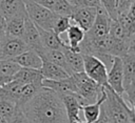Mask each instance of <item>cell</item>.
I'll list each match as a JSON object with an SVG mask.
<instances>
[{"label":"cell","mask_w":135,"mask_h":123,"mask_svg":"<svg viewBox=\"0 0 135 123\" xmlns=\"http://www.w3.org/2000/svg\"><path fill=\"white\" fill-rule=\"evenodd\" d=\"M20 108L30 123H69L60 96L43 86Z\"/></svg>","instance_id":"obj_1"},{"label":"cell","mask_w":135,"mask_h":123,"mask_svg":"<svg viewBox=\"0 0 135 123\" xmlns=\"http://www.w3.org/2000/svg\"><path fill=\"white\" fill-rule=\"evenodd\" d=\"M105 88L107 98L102 102V107L114 123H134V107H131L123 98L112 90Z\"/></svg>","instance_id":"obj_2"},{"label":"cell","mask_w":135,"mask_h":123,"mask_svg":"<svg viewBox=\"0 0 135 123\" xmlns=\"http://www.w3.org/2000/svg\"><path fill=\"white\" fill-rule=\"evenodd\" d=\"M70 76L75 85L76 94L84 101L85 104L96 102L97 99L101 96L104 87L86 76L84 71L73 73Z\"/></svg>","instance_id":"obj_3"},{"label":"cell","mask_w":135,"mask_h":123,"mask_svg":"<svg viewBox=\"0 0 135 123\" xmlns=\"http://www.w3.org/2000/svg\"><path fill=\"white\" fill-rule=\"evenodd\" d=\"M122 61V86L123 100L134 107L135 98V48H131L124 56L121 57Z\"/></svg>","instance_id":"obj_4"},{"label":"cell","mask_w":135,"mask_h":123,"mask_svg":"<svg viewBox=\"0 0 135 123\" xmlns=\"http://www.w3.org/2000/svg\"><path fill=\"white\" fill-rule=\"evenodd\" d=\"M24 7L27 17L34 22V24L42 29L53 30L54 24L59 15L55 12L34 2L33 0H25Z\"/></svg>","instance_id":"obj_5"},{"label":"cell","mask_w":135,"mask_h":123,"mask_svg":"<svg viewBox=\"0 0 135 123\" xmlns=\"http://www.w3.org/2000/svg\"><path fill=\"white\" fill-rule=\"evenodd\" d=\"M83 71L99 85L109 88L108 84V69L103 62L92 55H82Z\"/></svg>","instance_id":"obj_6"},{"label":"cell","mask_w":135,"mask_h":123,"mask_svg":"<svg viewBox=\"0 0 135 123\" xmlns=\"http://www.w3.org/2000/svg\"><path fill=\"white\" fill-rule=\"evenodd\" d=\"M110 22H111V18L107 14V12L102 7L97 8L95 20L92 26L89 28V30L85 32L84 37L91 40H96L105 37L109 34Z\"/></svg>","instance_id":"obj_7"},{"label":"cell","mask_w":135,"mask_h":123,"mask_svg":"<svg viewBox=\"0 0 135 123\" xmlns=\"http://www.w3.org/2000/svg\"><path fill=\"white\" fill-rule=\"evenodd\" d=\"M0 48L2 59H13L24 50L28 49L22 38L5 35L0 39Z\"/></svg>","instance_id":"obj_8"},{"label":"cell","mask_w":135,"mask_h":123,"mask_svg":"<svg viewBox=\"0 0 135 123\" xmlns=\"http://www.w3.org/2000/svg\"><path fill=\"white\" fill-rule=\"evenodd\" d=\"M96 13H97V8L95 7L74 5L73 11L70 15V19L72 23L78 25L80 28L86 32L92 26L96 17Z\"/></svg>","instance_id":"obj_9"},{"label":"cell","mask_w":135,"mask_h":123,"mask_svg":"<svg viewBox=\"0 0 135 123\" xmlns=\"http://www.w3.org/2000/svg\"><path fill=\"white\" fill-rule=\"evenodd\" d=\"M59 96L62 100L69 123H74L76 121L81 120L79 117V112L82 106L85 104L84 101L76 93L64 94V95H59Z\"/></svg>","instance_id":"obj_10"},{"label":"cell","mask_w":135,"mask_h":123,"mask_svg":"<svg viewBox=\"0 0 135 123\" xmlns=\"http://www.w3.org/2000/svg\"><path fill=\"white\" fill-rule=\"evenodd\" d=\"M108 84L116 94L123 95L122 86V61L120 57H114L110 68L108 69Z\"/></svg>","instance_id":"obj_11"},{"label":"cell","mask_w":135,"mask_h":123,"mask_svg":"<svg viewBox=\"0 0 135 123\" xmlns=\"http://www.w3.org/2000/svg\"><path fill=\"white\" fill-rule=\"evenodd\" d=\"M22 40L25 42L28 48L36 50L39 55L44 49L41 43L40 34L38 30V27L34 24V22L27 17L25 18V25H24V32L22 35Z\"/></svg>","instance_id":"obj_12"},{"label":"cell","mask_w":135,"mask_h":123,"mask_svg":"<svg viewBox=\"0 0 135 123\" xmlns=\"http://www.w3.org/2000/svg\"><path fill=\"white\" fill-rule=\"evenodd\" d=\"M12 60H14L20 67H27V68H36V69H40L41 65H42V58L41 56L34 49H26L23 53L19 54L18 56H16L15 58H13Z\"/></svg>","instance_id":"obj_13"},{"label":"cell","mask_w":135,"mask_h":123,"mask_svg":"<svg viewBox=\"0 0 135 123\" xmlns=\"http://www.w3.org/2000/svg\"><path fill=\"white\" fill-rule=\"evenodd\" d=\"M41 86L50 88L57 93L58 95H64V94H71L76 93L75 91V85L73 83V80L71 76L60 79V80H50V79H42Z\"/></svg>","instance_id":"obj_14"},{"label":"cell","mask_w":135,"mask_h":123,"mask_svg":"<svg viewBox=\"0 0 135 123\" xmlns=\"http://www.w3.org/2000/svg\"><path fill=\"white\" fill-rule=\"evenodd\" d=\"M13 79H15L23 84H34L37 86H41L43 77L40 73V69L20 67L17 70V73L13 76Z\"/></svg>","instance_id":"obj_15"},{"label":"cell","mask_w":135,"mask_h":123,"mask_svg":"<svg viewBox=\"0 0 135 123\" xmlns=\"http://www.w3.org/2000/svg\"><path fill=\"white\" fill-rule=\"evenodd\" d=\"M38 30L44 49H62L66 45L65 42L62 40V38L58 36L54 30L42 29L40 27H38Z\"/></svg>","instance_id":"obj_16"},{"label":"cell","mask_w":135,"mask_h":123,"mask_svg":"<svg viewBox=\"0 0 135 123\" xmlns=\"http://www.w3.org/2000/svg\"><path fill=\"white\" fill-rule=\"evenodd\" d=\"M120 25L122 26V29L124 32L126 37L131 40L135 41V15H134V4L128 9V12L117 16L116 18Z\"/></svg>","instance_id":"obj_17"},{"label":"cell","mask_w":135,"mask_h":123,"mask_svg":"<svg viewBox=\"0 0 135 123\" xmlns=\"http://www.w3.org/2000/svg\"><path fill=\"white\" fill-rule=\"evenodd\" d=\"M40 73L43 79H50V80H60L70 76V74L64 68L46 60H42Z\"/></svg>","instance_id":"obj_18"},{"label":"cell","mask_w":135,"mask_h":123,"mask_svg":"<svg viewBox=\"0 0 135 123\" xmlns=\"http://www.w3.org/2000/svg\"><path fill=\"white\" fill-rule=\"evenodd\" d=\"M107 98V91L105 88H103V91L101 94V96L97 99L96 102L94 103H89V104H84L81 108L82 112H83V117H84V121L86 123H94L100 114V106L102 104V102L105 100Z\"/></svg>","instance_id":"obj_19"},{"label":"cell","mask_w":135,"mask_h":123,"mask_svg":"<svg viewBox=\"0 0 135 123\" xmlns=\"http://www.w3.org/2000/svg\"><path fill=\"white\" fill-rule=\"evenodd\" d=\"M25 18H26V12L20 13L6 20V34L14 37L22 38L24 32V25H25Z\"/></svg>","instance_id":"obj_20"},{"label":"cell","mask_w":135,"mask_h":123,"mask_svg":"<svg viewBox=\"0 0 135 123\" xmlns=\"http://www.w3.org/2000/svg\"><path fill=\"white\" fill-rule=\"evenodd\" d=\"M61 50L64 54V57L66 59L68 65L72 74L83 71V58L81 53L70 48L68 45H65Z\"/></svg>","instance_id":"obj_21"},{"label":"cell","mask_w":135,"mask_h":123,"mask_svg":"<svg viewBox=\"0 0 135 123\" xmlns=\"http://www.w3.org/2000/svg\"><path fill=\"white\" fill-rule=\"evenodd\" d=\"M24 12L25 7L22 0H0V13L6 20Z\"/></svg>","instance_id":"obj_22"},{"label":"cell","mask_w":135,"mask_h":123,"mask_svg":"<svg viewBox=\"0 0 135 123\" xmlns=\"http://www.w3.org/2000/svg\"><path fill=\"white\" fill-rule=\"evenodd\" d=\"M64 34H65V36H66V39H62V40L65 42V44H66L70 48L79 52L78 45H79V43L82 41L85 32H84L82 28H80L78 25L72 23V24L69 26V28L66 29V32H65Z\"/></svg>","instance_id":"obj_23"},{"label":"cell","mask_w":135,"mask_h":123,"mask_svg":"<svg viewBox=\"0 0 135 123\" xmlns=\"http://www.w3.org/2000/svg\"><path fill=\"white\" fill-rule=\"evenodd\" d=\"M40 56H41L42 60H46L52 63H55V64L61 66L62 68H64L70 75L72 74L70 70V67L68 65L66 59L64 57V54L61 49H43L40 53Z\"/></svg>","instance_id":"obj_24"},{"label":"cell","mask_w":135,"mask_h":123,"mask_svg":"<svg viewBox=\"0 0 135 123\" xmlns=\"http://www.w3.org/2000/svg\"><path fill=\"white\" fill-rule=\"evenodd\" d=\"M18 107L19 106L17 105V103H15L13 101L0 99V112L5 118V120L7 121V123L12 120V118L16 114Z\"/></svg>","instance_id":"obj_25"},{"label":"cell","mask_w":135,"mask_h":123,"mask_svg":"<svg viewBox=\"0 0 135 123\" xmlns=\"http://www.w3.org/2000/svg\"><path fill=\"white\" fill-rule=\"evenodd\" d=\"M20 66L12 59H0V75L6 77H13Z\"/></svg>","instance_id":"obj_26"},{"label":"cell","mask_w":135,"mask_h":123,"mask_svg":"<svg viewBox=\"0 0 135 123\" xmlns=\"http://www.w3.org/2000/svg\"><path fill=\"white\" fill-rule=\"evenodd\" d=\"M41 86H37V85H34V84H24L23 85V88L21 90V94H20V97L18 99V102H17V105L19 107H21L23 104H25L28 100H31L34 95L37 93V90L40 88Z\"/></svg>","instance_id":"obj_27"},{"label":"cell","mask_w":135,"mask_h":123,"mask_svg":"<svg viewBox=\"0 0 135 123\" xmlns=\"http://www.w3.org/2000/svg\"><path fill=\"white\" fill-rule=\"evenodd\" d=\"M74 5L71 4L68 0H55L53 12H55L57 15L60 16H68L70 17Z\"/></svg>","instance_id":"obj_28"},{"label":"cell","mask_w":135,"mask_h":123,"mask_svg":"<svg viewBox=\"0 0 135 123\" xmlns=\"http://www.w3.org/2000/svg\"><path fill=\"white\" fill-rule=\"evenodd\" d=\"M72 24V21L70 19V17L68 16H58L55 24H54V27H53V30L58 35V36H62L66 29L69 28V26Z\"/></svg>","instance_id":"obj_29"},{"label":"cell","mask_w":135,"mask_h":123,"mask_svg":"<svg viewBox=\"0 0 135 123\" xmlns=\"http://www.w3.org/2000/svg\"><path fill=\"white\" fill-rule=\"evenodd\" d=\"M101 7L107 12L111 19L117 18V11H116V2L117 0H99Z\"/></svg>","instance_id":"obj_30"},{"label":"cell","mask_w":135,"mask_h":123,"mask_svg":"<svg viewBox=\"0 0 135 123\" xmlns=\"http://www.w3.org/2000/svg\"><path fill=\"white\" fill-rule=\"evenodd\" d=\"M134 4V0H117L116 2V11L117 16L128 12V9Z\"/></svg>","instance_id":"obj_31"},{"label":"cell","mask_w":135,"mask_h":123,"mask_svg":"<svg viewBox=\"0 0 135 123\" xmlns=\"http://www.w3.org/2000/svg\"><path fill=\"white\" fill-rule=\"evenodd\" d=\"M8 123H30L28 120L26 119V117L24 116L23 111L21 110L20 107H18L16 114L14 115V117L12 118V120Z\"/></svg>","instance_id":"obj_32"},{"label":"cell","mask_w":135,"mask_h":123,"mask_svg":"<svg viewBox=\"0 0 135 123\" xmlns=\"http://www.w3.org/2000/svg\"><path fill=\"white\" fill-rule=\"evenodd\" d=\"M77 6H89V7L99 8L101 7V4L99 0H78Z\"/></svg>","instance_id":"obj_33"},{"label":"cell","mask_w":135,"mask_h":123,"mask_svg":"<svg viewBox=\"0 0 135 123\" xmlns=\"http://www.w3.org/2000/svg\"><path fill=\"white\" fill-rule=\"evenodd\" d=\"M94 123H114V122L111 120V118L107 115V112L104 111V109H103V107H102V104H101V106H100V114H99V117H98V119H97Z\"/></svg>","instance_id":"obj_34"},{"label":"cell","mask_w":135,"mask_h":123,"mask_svg":"<svg viewBox=\"0 0 135 123\" xmlns=\"http://www.w3.org/2000/svg\"><path fill=\"white\" fill-rule=\"evenodd\" d=\"M33 1L46 7V8H49V9H51V11H53L54 4H55V0H33Z\"/></svg>","instance_id":"obj_35"},{"label":"cell","mask_w":135,"mask_h":123,"mask_svg":"<svg viewBox=\"0 0 135 123\" xmlns=\"http://www.w3.org/2000/svg\"><path fill=\"white\" fill-rule=\"evenodd\" d=\"M6 35V19L0 13V39Z\"/></svg>","instance_id":"obj_36"},{"label":"cell","mask_w":135,"mask_h":123,"mask_svg":"<svg viewBox=\"0 0 135 123\" xmlns=\"http://www.w3.org/2000/svg\"><path fill=\"white\" fill-rule=\"evenodd\" d=\"M13 79V77H6V76H1L0 75V86L4 85L5 83H7L8 81H11Z\"/></svg>","instance_id":"obj_37"},{"label":"cell","mask_w":135,"mask_h":123,"mask_svg":"<svg viewBox=\"0 0 135 123\" xmlns=\"http://www.w3.org/2000/svg\"><path fill=\"white\" fill-rule=\"evenodd\" d=\"M0 123H7V121L5 120V118L2 116V114L0 112Z\"/></svg>","instance_id":"obj_38"},{"label":"cell","mask_w":135,"mask_h":123,"mask_svg":"<svg viewBox=\"0 0 135 123\" xmlns=\"http://www.w3.org/2000/svg\"><path fill=\"white\" fill-rule=\"evenodd\" d=\"M68 1L73 5H77V3H78V0H68Z\"/></svg>","instance_id":"obj_39"},{"label":"cell","mask_w":135,"mask_h":123,"mask_svg":"<svg viewBox=\"0 0 135 123\" xmlns=\"http://www.w3.org/2000/svg\"><path fill=\"white\" fill-rule=\"evenodd\" d=\"M74 123H86L84 120H79V121H76V122H74Z\"/></svg>","instance_id":"obj_40"},{"label":"cell","mask_w":135,"mask_h":123,"mask_svg":"<svg viewBox=\"0 0 135 123\" xmlns=\"http://www.w3.org/2000/svg\"><path fill=\"white\" fill-rule=\"evenodd\" d=\"M2 57H1V48H0V59H1Z\"/></svg>","instance_id":"obj_41"},{"label":"cell","mask_w":135,"mask_h":123,"mask_svg":"<svg viewBox=\"0 0 135 123\" xmlns=\"http://www.w3.org/2000/svg\"><path fill=\"white\" fill-rule=\"evenodd\" d=\"M22 1H25V0H22Z\"/></svg>","instance_id":"obj_42"}]
</instances>
